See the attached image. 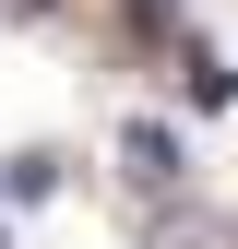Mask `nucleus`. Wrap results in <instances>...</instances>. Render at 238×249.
I'll list each match as a JSON object with an SVG mask.
<instances>
[{
    "instance_id": "f03ea898",
    "label": "nucleus",
    "mask_w": 238,
    "mask_h": 249,
    "mask_svg": "<svg viewBox=\"0 0 238 249\" xmlns=\"http://www.w3.org/2000/svg\"><path fill=\"white\" fill-rule=\"evenodd\" d=\"M155 249H238V226H215V213H155Z\"/></svg>"
},
{
    "instance_id": "f257e3e1",
    "label": "nucleus",
    "mask_w": 238,
    "mask_h": 249,
    "mask_svg": "<svg viewBox=\"0 0 238 249\" xmlns=\"http://www.w3.org/2000/svg\"><path fill=\"white\" fill-rule=\"evenodd\" d=\"M119 166H131V190H178V142L155 131V119H131V131H119Z\"/></svg>"
}]
</instances>
